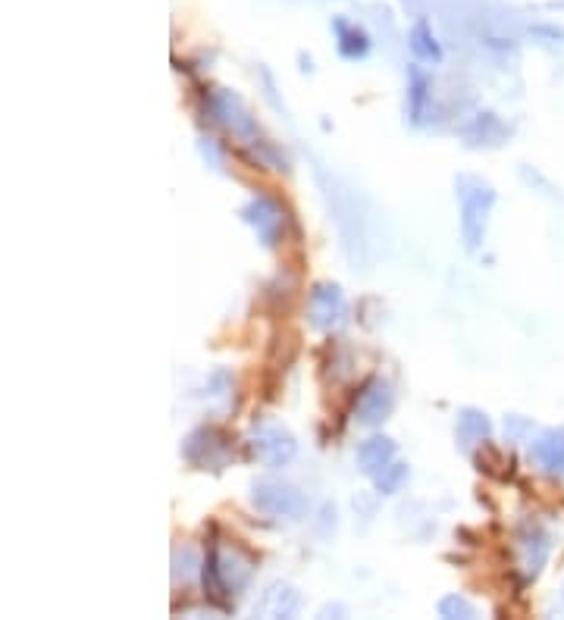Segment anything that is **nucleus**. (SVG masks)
<instances>
[{
	"label": "nucleus",
	"mask_w": 564,
	"mask_h": 620,
	"mask_svg": "<svg viewBox=\"0 0 564 620\" xmlns=\"http://www.w3.org/2000/svg\"><path fill=\"white\" fill-rule=\"evenodd\" d=\"M248 445H251V455L264 467H286L298 451L289 429H282L276 423H257L248 436Z\"/></svg>",
	"instance_id": "1"
},
{
	"label": "nucleus",
	"mask_w": 564,
	"mask_h": 620,
	"mask_svg": "<svg viewBox=\"0 0 564 620\" xmlns=\"http://www.w3.org/2000/svg\"><path fill=\"white\" fill-rule=\"evenodd\" d=\"M492 204H496V192L483 182H477L470 192H461V235L470 251H477L483 242Z\"/></svg>",
	"instance_id": "2"
},
{
	"label": "nucleus",
	"mask_w": 564,
	"mask_h": 620,
	"mask_svg": "<svg viewBox=\"0 0 564 620\" xmlns=\"http://www.w3.org/2000/svg\"><path fill=\"white\" fill-rule=\"evenodd\" d=\"M254 505L270 517H289L298 520L304 514V498L295 486L279 483V480H261L254 486Z\"/></svg>",
	"instance_id": "3"
},
{
	"label": "nucleus",
	"mask_w": 564,
	"mask_h": 620,
	"mask_svg": "<svg viewBox=\"0 0 564 620\" xmlns=\"http://www.w3.org/2000/svg\"><path fill=\"white\" fill-rule=\"evenodd\" d=\"M348 314V304L339 285H317L308 301V317L314 329H336Z\"/></svg>",
	"instance_id": "4"
},
{
	"label": "nucleus",
	"mask_w": 564,
	"mask_h": 620,
	"mask_svg": "<svg viewBox=\"0 0 564 620\" xmlns=\"http://www.w3.org/2000/svg\"><path fill=\"white\" fill-rule=\"evenodd\" d=\"M392 408H395V395H392L389 383H383V379H370L355 401V420L364 426H376L392 414Z\"/></svg>",
	"instance_id": "5"
},
{
	"label": "nucleus",
	"mask_w": 564,
	"mask_h": 620,
	"mask_svg": "<svg viewBox=\"0 0 564 620\" xmlns=\"http://www.w3.org/2000/svg\"><path fill=\"white\" fill-rule=\"evenodd\" d=\"M530 464L539 473L555 476V480L564 476V426L546 429V433L530 445Z\"/></svg>",
	"instance_id": "6"
},
{
	"label": "nucleus",
	"mask_w": 564,
	"mask_h": 620,
	"mask_svg": "<svg viewBox=\"0 0 564 620\" xmlns=\"http://www.w3.org/2000/svg\"><path fill=\"white\" fill-rule=\"evenodd\" d=\"M245 220L264 238V245H276V238L282 232V210L270 198H254L245 210Z\"/></svg>",
	"instance_id": "7"
},
{
	"label": "nucleus",
	"mask_w": 564,
	"mask_h": 620,
	"mask_svg": "<svg viewBox=\"0 0 564 620\" xmlns=\"http://www.w3.org/2000/svg\"><path fill=\"white\" fill-rule=\"evenodd\" d=\"M298 605H301V599L289 583H273V586L264 589L261 599H257L254 614H261V617H292L298 611Z\"/></svg>",
	"instance_id": "8"
},
{
	"label": "nucleus",
	"mask_w": 564,
	"mask_h": 620,
	"mask_svg": "<svg viewBox=\"0 0 564 620\" xmlns=\"http://www.w3.org/2000/svg\"><path fill=\"white\" fill-rule=\"evenodd\" d=\"M549 552H552V542H549V533L543 527H527L521 533V558H524V570H527V577H536L539 570L546 567L549 561Z\"/></svg>",
	"instance_id": "9"
},
{
	"label": "nucleus",
	"mask_w": 564,
	"mask_h": 620,
	"mask_svg": "<svg viewBox=\"0 0 564 620\" xmlns=\"http://www.w3.org/2000/svg\"><path fill=\"white\" fill-rule=\"evenodd\" d=\"M395 461V442L386 436H370L367 442H361L358 448V464L364 473L376 476L383 467H389Z\"/></svg>",
	"instance_id": "10"
},
{
	"label": "nucleus",
	"mask_w": 564,
	"mask_h": 620,
	"mask_svg": "<svg viewBox=\"0 0 564 620\" xmlns=\"http://www.w3.org/2000/svg\"><path fill=\"white\" fill-rule=\"evenodd\" d=\"M411 51L420 57V60H442V47L436 44L433 32L427 22H417L414 32H411Z\"/></svg>",
	"instance_id": "11"
},
{
	"label": "nucleus",
	"mask_w": 564,
	"mask_h": 620,
	"mask_svg": "<svg viewBox=\"0 0 564 620\" xmlns=\"http://www.w3.org/2000/svg\"><path fill=\"white\" fill-rule=\"evenodd\" d=\"M336 29H339V51L345 54V57H364L367 54V47H370V41H367V35L361 32V29H348L345 22H336Z\"/></svg>",
	"instance_id": "12"
},
{
	"label": "nucleus",
	"mask_w": 564,
	"mask_h": 620,
	"mask_svg": "<svg viewBox=\"0 0 564 620\" xmlns=\"http://www.w3.org/2000/svg\"><path fill=\"white\" fill-rule=\"evenodd\" d=\"M373 480H376V489H380L383 495H395V492H402V486L408 483V467L392 461L389 467H383L380 473H376Z\"/></svg>",
	"instance_id": "13"
},
{
	"label": "nucleus",
	"mask_w": 564,
	"mask_h": 620,
	"mask_svg": "<svg viewBox=\"0 0 564 620\" xmlns=\"http://www.w3.org/2000/svg\"><path fill=\"white\" fill-rule=\"evenodd\" d=\"M458 433L464 442H483L489 436V420L486 414H477V411H467L458 423Z\"/></svg>",
	"instance_id": "14"
},
{
	"label": "nucleus",
	"mask_w": 564,
	"mask_h": 620,
	"mask_svg": "<svg viewBox=\"0 0 564 620\" xmlns=\"http://www.w3.org/2000/svg\"><path fill=\"white\" fill-rule=\"evenodd\" d=\"M439 617H449V620L464 617V620H470V617H477V608L470 605L464 595H445V599L439 602Z\"/></svg>",
	"instance_id": "15"
},
{
	"label": "nucleus",
	"mask_w": 564,
	"mask_h": 620,
	"mask_svg": "<svg viewBox=\"0 0 564 620\" xmlns=\"http://www.w3.org/2000/svg\"><path fill=\"white\" fill-rule=\"evenodd\" d=\"M414 107H411V113H414V119H420V101H423V79L420 76H414Z\"/></svg>",
	"instance_id": "16"
}]
</instances>
